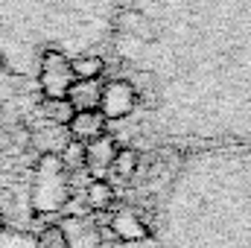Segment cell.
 Segmentation results:
<instances>
[{
    "mask_svg": "<svg viewBox=\"0 0 251 248\" xmlns=\"http://www.w3.org/2000/svg\"><path fill=\"white\" fill-rule=\"evenodd\" d=\"M59 158H62L64 170L70 173V175H76V173H85V143H79V140H67L64 143V149L59 152Z\"/></svg>",
    "mask_w": 251,
    "mask_h": 248,
    "instance_id": "obj_11",
    "label": "cell"
},
{
    "mask_svg": "<svg viewBox=\"0 0 251 248\" xmlns=\"http://www.w3.org/2000/svg\"><path fill=\"white\" fill-rule=\"evenodd\" d=\"M73 82H76L73 62L62 50H44L41 64H38V85H41L44 99H64Z\"/></svg>",
    "mask_w": 251,
    "mask_h": 248,
    "instance_id": "obj_2",
    "label": "cell"
},
{
    "mask_svg": "<svg viewBox=\"0 0 251 248\" xmlns=\"http://www.w3.org/2000/svg\"><path fill=\"white\" fill-rule=\"evenodd\" d=\"M38 248H67L62 228H59V225H50V228H44V231L38 234Z\"/></svg>",
    "mask_w": 251,
    "mask_h": 248,
    "instance_id": "obj_15",
    "label": "cell"
},
{
    "mask_svg": "<svg viewBox=\"0 0 251 248\" xmlns=\"http://www.w3.org/2000/svg\"><path fill=\"white\" fill-rule=\"evenodd\" d=\"M111 234H114V240H120V243H126V246L149 240L146 222H143L131 207H120V210L111 213Z\"/></svg>",
    "mask_w": 251,
    "mask_h": 248,
    "instance_id": "obj_6",
    "label": "cell"
},
{
    "mask_svg": "<svg viewBox=\"0 0 251 248\" xmlns=\"http://www.w3.org/2000/svg\"><path fill=\"white\" fill-rule=\"evenodd\" d=\"M137 108V88L128 79H111L102 85V97H100V111L108 123L126 120L131 111Z\"/></svg>",
    "mask_w": 251,
    "mask_h": 248,
    "instance_id": "obj_3",
    "label": "cell"
},
{
    "mask_svg": "<svg viewBox=\"0 0 251 248\" xmlns=\"http://www.w3.org/2000/svg\"><path fill=\"white\" fill-rule=\"evenodd\" d=\"M3 225H6V219H3V213H0V228H3Z\"/></svg>",
    "mask_w": 251,
    "mask_h": 248,
    "instance_id": "obj_16",
    "label": "cell"
},
{
    "mask_svg": "<svg viewBox=\"0 0 251 248\" xmlns=\"http://www.w3.org/2000/svg\"><path fill=\"white\" fill-rule=\"evenodd\" d=\"M59 228L67 248H102V228L85 213H70Z\"/></svg>",
    "mask_w": 251,
    "mask_h": 248,
    "instance_id": "obj_4",
    "label": "cell"
},
{
    "mask_svg": "<svg viewBox=\"0 0 251 248\" xmlns=\"http://www.w3.org/2000/svg\"><path fill=\"white\" fill-rule=\"evenodd\" d=\"M85 204L88 210H111L114 207V187L108 184L105 178H91L85 184Z\"/></svg>",
    "mask_w": 251,
    "mask_h": 248,
    "instance_id": "obj_9",
    "label": "cell"
},
{
    "mask_svg": "<svg viewBox=\"0 0 251 248\" xmlns=\"http://www.w3.org/2000/svg\"><path fill=\"white\" fill-rule=\"evenodd\" d=\"M70 173L64 170L59 155H41L32 173V187H29V207L35 216H53L64 213L70 204Z\"/></svg>",
    "mask_w": 251,
    "mask_h": 248,
    "instance_id": "obj_1",
    "label": "cell"
},
{
    "mask_svg": "<svg viewBox=\"0 0 251 248\" xmlns=\"http://www.w3.org/2000/svg\"><path fill=\"white\" fill-rule=\"evenodd\" d=\"M0 248H38V234L3 225L0 228Z\"/></svg>",
    "mask_w": 251,
    "mask_h": 248,
    "instance_id": "obj_13",
    "label": "cell"
},
{
    "mask_svg": "<svg viewBox=\"0 0 251 248\" xmlns=\"http://www.w3.org/2000/svg\"><path fill=\"white\" fill-rule=\"evenodd\" d=\"M38 111L44 114V120H47V123H53V125H67V123H70V117L76 114V111H73V105L67 102V97H64V99H44Z\"/></svg>",
    "mask_w": 251,
    "mask_h": 248,
    "instance_id": "obj_10",
    "label": "cell"
},
{
    "mask_svg": "<svg viewBox=\"0 0 251 248\" xmlns=\"http://www.w3.org/2000/svg\"><path fill=\"white\" fill-rule=\"evenodd\" d=\"M100 97H102L100 79H76L67 91V102L73 105V111H97Z\"/></svg>",
    "mask_w": 251,
    "mask_h": 248,
    "instance_id": "obj_8",
    "label": "cell"
},
{
    "mask_svg": "<svg viewBox=\"0 0 251 248\" xmlns=\"http://www.w3.org/2000/svg\"><path fill=\"white\" fill-rule=\"evenodd\" d=\"M117 140L111 134H102L91 143H85V173L91 178H105L111 173V164H114V155H117Z\"/></svg>",
    "mask_w": 251,
    "mask_h": 248,
    "instance_id": "obj_5",
    "label": "cell"
},
{
    "mask_svg": "<svg viewBox=\"0 0 251 248\" xmlns=\"http://www.w3.org/2000/svg\"><path fill=\"white\" fill-rule=\"evenodd\" d=\"M137 164H140V155H137V149L123 146V149H117V155H114L111 173H114L117 178H131V175L137 173Z\"/></svg>",
    "mask_w": 251,
    "mask_h": 248,
    "instance_id": "obj_12",
    "label": "cell"
},
{
    "mask_svg": "<svg viewBox=\"0 0 251 248\" xmlns=\"http://www.w3.org/2000/svg\"><path fill=\"white\" fill-rule=\"evenodd\" d=\"M67 134L79 143H91L102 134H108V120L102 117V111H76L67 123Z\"/></svg>",
    "mask_w": 251,
    "mask_h": 248,
    "instance_id": "obj_7",
    "label": "cell"
},
{
    "mask_svg": "<svg viewBox=\"0 0 251 248\" xmlns=\"http://www.w3.org/2000/svg\"><path fill=\"white\" fill-rule=\"evenodd\" d=\"M70 62H73L76 79H100L102 70H105V62L100 56H79V59H70Z\"/></svg>",
    "mask_w": 251,
    "mask_h": 248,
    "instance_id": "obj_14",
    "label": "cell"
}]
</instances>
